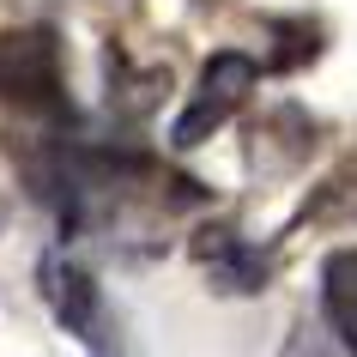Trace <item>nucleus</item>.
Listing matches in <instances>:
<instances>
[{"label":"nucleus","mask_w":357,"mask_h":357,"mask_svg":"<svg viewBox=\"0 0 357 357\" xmlns=\"http://www.w3.org/2000/svg\"><path fill=\"white\" fill-rule=\"evenodd\" d=\"M0 103H13L31 121H67L73 115L55 24H19L0 37Z\"/></svg>","instance_id":"nucleus-1"},{"label":"nucleus","mask_w":357,"mask_h":357,"mask_svg":"<svg viewBox=\"0 0 357 357\" xmlns=\"http://www.w3.org/2000/svg\"><path fill=\"white\" fill-rule=\"evenodd\" d=\"M255 79H261V61H255V55H243V49H218V55L200 67V85H194L188 109L176 115V128H169V146H176V151L206 146L212 133H218L230 115L248 103Z\"/></svg>","instance_id":"nucleus-2"},{"label":"nucleus","mask_w":357,"mask_h":357,"mask_svg":"<svg viewBox=\"0 0 357 357\" xmlns=\"http://www.w3.org/2000/svg\"><path fill=\"white\" fill-rule=\"evenodd\" d=\"M194 261L200 273L212 279V291H225V297H261L266 284H273V261H266L255 243H243L230 225H206L194 236Z\"/></svg>","instance_id":"nucleus-3"},{"label":"nucleus","mask_w":357,"mask_h":357,"mask_svg":"<svg viewBox=\"0 0 357 357\" xmlns=\"http://www.w3.org/2000/svg\"><path fill=\"white\" fill-rule=\"evenodd\" d=\"M37 279H43V297H49V309H55V321L67 333L103 339V291H97V279L73 261V255L55 248V255L37 266Z\"/></svg>","instance_id":"nucleus-4"},{"label":"nucleus","mask_w":357,"mask_h":357,"mask_svg":"<svg viewBox=\"0 0 357 357\" xmlns=\"http://www.w3.org/2000/svg\"><path fill=\"white\" fill-rule=\"evenodd\" d=\"M321 315L333 339L357 357V248H333L321 261Z\"/></svg>","instance_id":"nucleus-5"}]
</instances>
